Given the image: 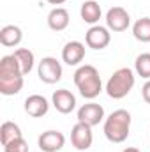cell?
I'll list each match as a JSON object with an SVG mask.
<instances>
[{
	"label": "cell",
	"mask_w": 150,
	"mask_h": 152,
	"mask_svg": "<svg viewBox=\"0 0 150 152\" xmlns=\"http://www.w3.org/2000/svg\"><path fill=\"white\" fill-rule=\"evenodd\" d=\"M85 58V44L79 41H71L62 50V60L67 66H78Z\"/></svg>",
	"instance_id": "7c38bea8"
},
{
	"label": "cell",
	"mask_w": 150,
	"mask_h": 152,
	"mask_svg": "<svg viewBox=\"0 0 150 152\" xmlns=\"http://www.w3.org/2000/svg\"><path fill=\"white\" fill-rule=\"evenodd\" d=\"M122 152H141V151H138V149H134V147H129V149H124Z\"/></svg>",
	"instance_id": "cb8c5ba5"
},
{
	"label": "cell",
	"mask_w": 150,
	"mask_h": 152,
	"mask_svg": "<svg viewBox=\"0 0 150 152\" xmlns=\"http://www.w3.org/2000/svg\"><path fill=\"white\" fill-rule=\"evenodd\" d=\"M133 36L141 42H150V18H140L133 25Z\"/></svg>",
	"instance_id": "d6986e66"
},
{
	"label": "cell",
	"mask_w": 150,
	"mask_h": 152,
	"mask_svg": "<svg viewBox=\"0 0 150 152\" xmlns=\"http://www.w3.org/2000/svg\"><path fill=\"white\" fill-rule=\"evenodd\" d=\"M51 103H53V106H55L57 112L67 115L76 108V96L71 90H67V88H60V90H55L53 92Z\"/></svg>",
	"instance_id": "30bf717a"
},
{
	"label": "cell",
	"mask_w": 150,
	"mask_h": 152,
	"mask_svg": "<svg viewBox=\"0 0 150 152\" xmlns=\"http://www.w3.org/2000/svg\"><path fill=\"white\" fill-rule=\"evenodd\" d=\"M4 152H28V143L25 138H18L7 145H4Z\"/></svg>",
	"instance_id": "44dd1931"
},
{
	"label": "cell",
	"mask_w": 150,
	"mask_h": 152,
	"mask_svg": "<svg viewBox=\"0 0 150 152\" xmlns=\"http://www.w3.org/2000/svg\"><path fill=\"white\" fill-rule=\"evenodd\" d=\"M48 4H51V5H60V4H64L66 0H46Z\"/></svg>",
	"instance_id": "603a6c76"
},
{
	"label": "cell",
	"mask_w": 150,
	"mask_h": 152,
	"mask_svg": "<svg viewBox=\"0 0 150 152\" xmlns=\"http://www.w3.org/2000/svg\"><path fill=\"white\" fill-rule=\"evenodd\" d=\"M12 55H14L16 60L20 62V67H21V73H23V75H28V73L34 69L36 57H34V53H32L28 48H18Z\"/></svg>",
	"instance_id": "ac0fdd59"
},
{
	"label": "cell",
	"mask_w": 150,
	"mask_h": 152,
	"mask_svg": "<svg viewBox=\"0 0 150 152\" xmlns=\"http://www.w3.org/2000/svg\"><path fill=\"white\" fill-rule=\"evenodd\" d=\"M37 76L42 83H48V85L57 83L62 80V64L55 57H44L39 62Z\"/></svg>",
	"instance_id": "277c9868"
},
{
	"label": "cell",
	"mask_w": 150,
	"mask_h": 152,
	"mask_svg": "<svg viewBox=\"0 0 150 152\" xmlns=\"http://www.w3.org/2000/svg\"><path fill=\"white\" fill-rule=\"evenodd\" d=\"M37 145L42 152H58L66 145V136L60 131L50 129V131H44L37 138Z\"/></svg>",
	"instance_id": "ba28073f"
},
{
	"label": "cell",
	"mask_w": 150,
	"mask_h": 152,
	"mask_svg": "<svg viewBox=\"0 0 150 152\" xmlns=\"http://www.w3.org/2000/svg\"><path fill=\"white\" fill-rule=\"evenodd\" d=\"M134 71H136L138 76H141L145 80H150V53H141V55L136 57Z\"/></svg>",
	"instance_id": "ffe728a7"
},
{
	"label": "cell",
	"mask_w": 150,
	"mask_h": 152,
	"mask_svg": "<svg viewBox=\"0 0 150 152\" xmlns=\"http://www.w3.org/2000/svg\"><path fill=\"white\" fill-rule=\"evenodd\" d=\"M48 110H50L48 99L42 97V96H39V94H32V96H28L25 99V112H27V115H30L34 118L44 117V115L48 113Z\"/></svg>",
	"instance_id": "8fae6325"
},
{
	"label": "cell",
	"mask_w": 150,
	"mask_h": 152,
	"mask_svg": "<svg viewBox=\"0 0 150 152\" xmlns=\"http://www.w3.org/2000/svg\"><path fill=\"white\" fill-rule=\"evenodd\" d=\"M79 14H81V20L88 25H95L99 20H101V5L95 2V0H87L81 4V9H79Z\"/></svg>",
	"instance_id": "2e32d148"
},
{
	"label": "cell",
	"mask_w": 150,
	"mask_h": 152,
	"mask_svg": "<svg viewBox=\"0 0 150 152\" xmlns=\"http://www.w3.org/2000/svg\"><path fill=\"white\" fill-rule=\"evenodd\" d=\"M74 85L78 87L79 94L85 99H94L103 90V81H101L99 71L94 66H90V64H85V66H81V67L76 69Z\"/></svg>",
	"instance_id": "6da1fadb"
},
{
	"label": "cell",
	"mask_w": 150,
	"mask_h": 152,
	"mask_svg": "<svg viewBox=\"0 0 150 152\" xmlns=\"http://www.w3.org/2000/svg\"><path fill=\"white\" fill-rule=\"evenodd\" d=\"M110 41H111V34H110L108 27L92 25L85 34V42L92 50H104L110 44Z\"/></svg>",
	"instance_id": "8992f818"
},
{
	"label": "cell",
	"mask_w": 150,
	"mask_h": 152,
	"mask_svg": "<svg viewBox=\"0 0 150 152\" xmlns=\"http://www.w3.org/2000/svg\"><path fill=\"white\" fill-rule=\"evenodd\" d=\"M131 131V113L127 110H115L104 120V136L111 143H122Z\"/></svg>",
	"instance_id": "7a4b0ae2"
},
{
	"label": "cell",
	"mask_w": 150,
	"mask_h": 152,
	"mask_svg": "<svg viewBox=\"0 0 150 152\" xmlns=\"http://www.w3.org/2000/svg\"><path fill=\"white\" fill-rule=\"evenodd\" d=\"M92 142H94L92 127L83 122L74 124V127L71 131V143L76 151H88L92 147Z\"/></svg>",
	"instance_id": "52a82bcc"
},
{
	"label": "cell",
	"mask_w": 150,
	"mask_h": 152,
	"mask_svg": "<svg viewBox=\"0 0 150 152\" xmlns=\"http://www.w3.org/2000/svg\"><path fill=\"white\" fill-rule=\"evenodd\" d=\"M134 81H136V76L133 73V69L120 67L110 76V80L106 83V94L111 99H122L133 90Z\"/></svg>",
	"instance_id": "3957f363"
},
{
	"label": "cell",
	"mask_w": 150,
	"mask_h": 152,
	"mask_svg": "<svg viewBox=\"0 0 150 152\" xmlns=\"http://www.w3.org/2000/svg\"><path fill=\"white\" fill-rule=\"evenodd\" d=\"M131 25V16L129 12L120 7V5H115L111 9H108L106 12V27L113 30V32H125Z\"/></svg>",
	"instance_id": "5b68a950"
},
{
	"label": "cell",
	"mask_w": 150,
	"mask_h": 152,
	"mask_svg": "<svg viewBox=\"0 0 150 152\" xmlns=\"http://www.w3.org/2000/svg\"><path fill=\"white\" fill-rule=\"evenodd\" d=\"M23 88V75L14 76H0V94L14 96Z\"/></svg>",
	"instance_id": "9a60e30c"
},
{
	"label": "cell",
	"mask_w": 150,
	"mask_h": 152,
	"mask_svg": "<svg viewBox=\"0 0 150 152\" xmlns=\"http://www.w3.org/2000/svg\"><path fill=\"white\" fill-rule=\"evenodd\" d=\"M141 96H143V101L150 104V80H147V83L141 87Z\"/></svg>",
	"instance_id": "7402d4cb"
},
{
	"label": "cell",
	"mask_w": 150,
	"mask_h": 152,
	"mask_svg": "<svg viewBox=\"0 0 150 152\" xmlns=\"http://www.w3.org/2000/svg\"><path fill=\"white\" fill-rule=\"evenodd\" d=\"M21 39H23V32H21L20 27H16V25L2 27V30H0V42H2V46L14 48V46H18L21 42Z\"/></svg>",
	"instance_id": "5bb4252c"
},
{
	"label": "cell",
	"mask_w": 150,
	"mask_h": 152,
	"mask_svg": "<svg viewBox=\"0 0 150 152\" xmlns=\"http://www.w3.org/2000/svg\"><path fill=\"white\" fill-rule=\"evenodd\" d=\"M104 118V108L97 103H87L78 110V122L88 124L90 127L97 126Z\"/></svg>",
	"instance_id": "9c48e42d"
},
{
	"label": "cell",
	"mask_w": 150,
	"mask_h": 152,
	"mask_svg": "<svg viewBox=\"0 0 150 152\" xmlns=\"http://www.w3.org/2000/svg\"><path fill=\"white\" fill-rule=\"evenodd\" d=\"M69 21H71L69 12H67V9H64V7H55V9H51L50 14H48V27H50L51 30H55V32L66 30V28L69 27Z\"/></svg>",
	"instance_id": "4fadbf2b"
},
{
	"label": "cell",
	"mask_w": 150,
	"mask_h": 152,
	"mask_svg": "<svg viewBox=\"0 0 150 152\" xmlns=\"http://www.w3.org/2000/svg\"><path fill=\"white\" fill-rule=\"evenodd\" d=\"M18 138H23L20 126L14 124V122H11V120L4 122L2 127H0V140H2V145H7V143L14 142V140H18Z\"/></svg>",
	"instance_id": "e0dca14e"
}]
</instances>
